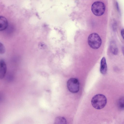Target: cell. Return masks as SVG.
<instances>
[{"mask_svg":"<svg viewBox=\"0 0 124 124\" xmlns=\"http://www.w3.org/2000/svg\"><path fill=\"white\" fill-rule=\"evenodd\" d=\"M107 99L104 95L98 94L94 96L92 98L91 103L95 108L100 109L103 108L106 105Z\"/></svg>","mask_w":124,"mask_h":124,"instance_id":"1","label":"cell"},{"mask_svg":"<svg viewBox=\"0 0 124 124\" xmlns=\"http://www.w3.org/2000/svg\"><path fill=\"white\" fill-rule=\"evenodd\" d=\"M88 41L90 46L94 49L98 48L101 46L102 43L100 36L96 33H92L89 36Z\"/></svg>","mask_w":124,"mask_h":124,"instance_id":"2","label":"cell"},{"mask_svg":"<svg viewBox=\"0 0 124 124\" xmlns=\"http://www.w3.org/2000/svg\"><path fill=\"white\" fill-rule=\"evenodd\" d=\"M105 6L103 2L97 1L94 2L91 7L92 11L93 14L97 16H101L104 13Z\"/></svg>","mask_w":124,"mask_h":124,"instance_id":"3","label":"cell"},{"mask_svg":"<svg viewBox=\"0 0 124 124\" xmlns=\"http://www.w3.org/2000/svg\"><path fill=\"white\" fill-rule=\"evenodd\" d=\"M67 86L69 91L75 93L78 92L79 90V83L77 79L72 78L70 79L67 83Z\"/></svg>","mask_w":124,"mask_h":124,"instance_id":"4","label":"cell"},{"mask_svg":"<svg viewBox=\"0 0 124 124\" xmlns=\"http://www.w3.org/2000/svg\"><path fill=\"white\" fill-rule=\"evenodd\" d=\"M6 65L5 61L1 60L0 62V78H3L5 76L7 71Z\"/></svg>","mask_w":124,"mask_h":124,"instance_id":"5","label":"cell"},{"mask_svg":"<svg viewBox=\"0 0 124 124\" xmlns=\"http://www.w3.org/2000/svg\"><path fill=\"white\" fill-rule=\"evenodd\" d=\"M107 67L106 59L104 57H102L101 62L100 71L103 75H105L107 73Z\"/></svg>","mask_w":124,"mask_h":124,"instance_id":"6","label":"cell"},{"mask_svg":"<svg viewBox=\"0 0 124 124\" xmlns=\"http://www.w3.org/2000/svg\"><path fill=\"white\" fill-rule=\"evenodd\" d=\"M8 26V22L5 17L0 16V30L3 31L5 30Z\"/></svg>","mask_w":124,"mask_h":124,"instance_id":"7","label":"cell"},{"mask_svg":"<svg viewBox=\"0 0 124 124\" xmlns=\"http://www.w3.org/2000/svg\"><path fill=\"white\" fill-rule=\"evenodd\" d=\"M110 48L112 53L115 55L118 53V50L115 42L114 41H111L110 44Z\"/></svg>","mask_w":124,"mask_h":124,"instance_id":"8","label":"cell"},{"mask_svg":"<svg viewBox=\"0 0 124 124\" xmlns=\"http://www.w3.org/2000/svg\"><path fill=\"white\" fill-rule=\"evenodd\" d=\"M67 121L64 117L58 116L55 120L54 124H67Z\"/></svg>","mask_w":124,"mask_h":124,"instance_id":"9","label":"cell"},{"mask_svg":"<svg viewBox=\"0 0 124 124\" xmlns=\"http://www.w3.org/2000/svg\"><path fill=\"white\" fill-rule=\"evenodd\" d=\"M118 106L121 110H124V97L120 98L118 101Z\"/></svg>","mask_w":124,"mask_h":124,"instance_id":"10","label":"cell"},{"mask_svg":"<svg viewBox=\"0 0 124 124\" xmlns=\"http://www.w3.org/2000/svg\"><path fill=\"white\" fill-rule=\"evenodd\" d=\"M0 52L1 54H4L5 52V47L3 44L0 43Z\"/></svg>","mask_w":124,"mask_h":124,"instance_id":"11","label":"cell"},{"mask_svg":"<svg viewBox=\"0 0 124 124\" xmlns=\"http://www.w3.org/2000/svg\"><path fill=\"white\" fill-rule=\"evenodd\" d=\"M121 34L123 38L124 39V29L122 30L121 31Z\"/></svg>","mask_w":124,"mask_h":124,"instance_id":"12","label":"cell"},{"mask_svg":"<svg viewBox=\"0 0 124 124\" xmlns=\"http://www.w3.org/2000/svg\"><path fill=\"white\" fill-rule=\"evenodd\" d=\"M122 51L123 54L124 56V47H123L122 48Z\"/></svg>","mask_w":124,"mask_h":124,"instance_id":"13","label":"cell"}]
</instances>
